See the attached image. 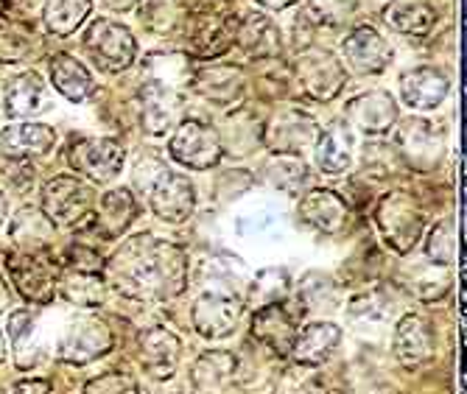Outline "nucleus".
<instances>
[{"instance_id": "nucleus-2", "label": "nucleus", "mask_w": 467, "mask_h": 394, "mask_svg": "<svg viewBox=\"0 0 467 394\" xmlns=\"http://www.w3.org/2000/svg\"><path fill=\"white\" fill-rule=\"evenodd\" d=\"M81 42H84V51L90 54V59L104 73H123L138 59V42H135L130 26L109 20V17L93 20L88 26V31H84Z\"/></svg>"}, {"instance_id": "nucleus-13", "label": "nucleus", "mask_w": 467, "mask_h": 394, "mask_svg": "<svg viewBox=\"0 0 467 394\" xmlns=\"http://www.w3.org/2000/svg\"><path fill=\"white\" fill-rule=\"evenodd\" d=\"M238 17L227 12H204L188 20V54L196 59H216L235 46Z\"/></svg>"}, {"instance_id": "nucleus-9", "label": "nucleus", "mask_w": 467, "mask_h": 394, "mask_svg": "<svg viewBox=\"0 0 467 394\" xmlns=\"http://www.w3.org/2000/svg\"><path fill=\"white\" fill-rule=\"evenodd\" d=\"M67 162L76 173L96 185L112 182L123 165V146L112 138H84L70 146Z\"/></svg>"}, {"instance_id": "nucleus-39", "label": "nucleus", "mask_w": 467, "mask_h": 394, "mask_svg": "<svg viewBox=\"0 0 467 394\" xmlns=\"http://www.w3.org/2000/svg\"><path fill=\"white\" fill-rule=\"evenodd\" d=\"M9 336H12V349L17 367L28 369L39 358V330L31 316V311H15L9 316Z\"/></svg>"}, {"instance_id": "nucleus-22", "label": "nucleus", "mask_w": 467, "mask_h": 394, "mask_svg": "<svg viewBox=\"0 0 467 394\" xmlns=\"http://www.w3.org/2000/svg\"><path fill=\"white\" fill-rule=\"evenodd\" d=\"M48 109V87L39 78V73L26 70L6 81L4 87V112L12 120L34 118Z\"/></svg>"}, {"instance_id": "nucleus-34", "label": "nucleus", "mask_w": 467, "mask_h": 394, "mask_svg": "<svg viewBox=\"0 0 467 394\" xmlns=\"http://www.w3.org/2000/svg\"><path fill=\"white\" fill-rule=\"evenodd\" d=\"M384 20L389 28L409 34V36H426L437 23V9L426 0H392L384 9Z\"/></svg>"}, {"instance_id": "nucleus-33", "label": "nucleus", "mask_w": 467, "mask_h": 394, "mask_svg": "<svg viewBox=\"0 0 467 394\" xmlns=\"http://www.w3.org/2000/svg\"><path fill=\"white\" fill-rule=\"evenodd\" d=\"M138 20L149 34L174 36L188 28L191 12L185 0H138Z\"/></svg>"}, {"instance_id": "nucleus-6", "label": "nucleus", "mask_w": 467, "mask_h": 394, "mask_svg": "<svg viewBox=\"0 0 467 394\" xmlns=\"http://www.w3.org/2000/svg\"><path fill=\"white\" fill-rule=\"evenodd\" d=\"M168 154L191 171H210L222 160L224 151H222L219 131L213 126L188 118L177 123L171 143H168Z\"/></svg>"}, {"instance_id": "nucleus-19", "label": "nucleus", "mask_w": 467, "mask_h": 394, "mask_svg": "<svg viewBox=\"0 0 467 394\" xmlns=\"http://www.w3.org/2000/svg\"><path fill=\"white\" fill-rule=\"evenodd\" d=\"M182 115V98L177 90L149 81L140 87V123L149 135H165L180 123Z\"/></svg>"}, {"instance_id": "nucleus-17", "label": "nucleus", "mask_w": 467, "mask_h": 394, "mask_svg": "<svg viewBox=\"0 0 467 394\" xmlns=\"http://www.w3.org/2000/svg\"><path fill=\"white\" fill-rule=\"evenodd\" d=\"M193 327L199 336L216 341V338H227L238 319H241V302L224 294H204L196 299L193 311H191Z\"/></svg>"}, {"instance_id": "nucleus-44", "label": "nucleus", "mask_w": 467, "mask_h": 394, "mask_svg": "<svg viewBox=\"0 0 467 394\" xmlns=\"http://www.w3.org/2000/svg\"><path fill=\"white\" fill-rule=\"evenodd\" d=\"M81 394H140L138 383L123 372H107L93 378Z\"/></svg>"}, {"instance_id": "nucleus-25", "label": "nucleus", "mask_w": 467, "mask_h": 394, "mask_svg": "<svg viewBox=\"0 0 467 394\" xmlns=\"http://www.w3.org/2000/svg\"><path fill=\"white\" fill-rule=\"evenodd\" d=\"M252 336L258 338L261 344H266L272 353L288 356L291 344L296 338V322L285 311V305L269 302V305H264V308L254 311V316H252Z\"/></svg>"}, {"instance_id": "nucleus-46", "label": "nucleus", "mask_w": 467, "mask_h": 394, "mask_svg": "<svg viewBox=\"0 0 467 394\" xmlns=\"http://www.w3.org/2000/svg\"><path fill=\"white\" fill-rule=\"evenodd\" d=\"M389 165H403L400 154L395 151V146H387V143H369L364 146V168L367 171H375V173H392Z\"/></svg>"}, {"instance_id": "nucleus-14", "label": "nucleus", "mask_w": 467, "mask_h": 394, "mask_svg": "<svg viewBox=\"0 0 467 394\" xmlns=\"http://www.w3.org/2000/svg\"><path fill=\"white\" fill-rule=\"evenodd\" d=\"M193 90L216 107H238L246 93V70L241 65L219 62L199 67L191 78Z\"/></svg>"}, {"instance_id": "nucleus-4", "label": "nucleus", "mask_w": 467, "mask_h": 394, "mask_svg": "<svg viewBox=\"0 0 467 394\" xmlns=\"http://www.w3.org/2000/svg\"><path fill=\"white\" fill-rule=\"evenodd\" d=\"M375 222L384 233V241L398 252V254H409L414 249V244L422 235V227H426V218H422V210L417 207V202L403 193H387L380 199L378 210H375Z\"/></svg>"}, {"instance_id": "nucleus-10", "label": "nucleus", "mask_w": 467, "mask_h": 394, "mask_svg": "<svg viewBox=\"0 0 467 394\" xmlns=\"http://www.w3.org/2000/svg\"><path fill=\"white\" fill-rule=\"evenodd\" d=\"M395 151L400 154L403 165L429 171L442 157L445 135L426 118H406L395 131Z\"/></svg>"}, {"instance_id": "nucleus-51", "label": "nucleus", "mask_w": 467, "mask_h": 394, "mask_svg": "<svg viewBox=\"0 0 467 394\" xmlns=\"http://www.w3.org/2000/svg\"><path fill=\"white\" fill-rule=\"evenodd\" d=\"M6 6L20 12V15H28V12H34L39 6V0H6Z\"/></svg>"}, {"instance_id": "nucleus-11", "label": "nucleus", "mask_w": 467, "mask_h": 394, "mask_svg": "<svg viewBox=\"0 0 467 394\" xmlns=\"http://www.w3.org/2000/svg\"><path fill=\"white\" fill-rule=\"evenodd\" d=\"M319 138V123L303 109H283L269 126H264V143L272 154H294L300 157Z\"/></svg>"}, {"instance_id": "nucleus-29", "label": "nucleus", "mask_w": 467, "mask_h": 394, "mask_svg": "<svg viewBox=\"0 0 467 394\" xmlns=\"http://www.w3.org/2000/svg\"><path fill=\"white\" fill-rule=\"evenodd\" d=\"M54 238H57V227L51 224V218L36 207H23L9 224V241L23 254L51 252Z\"/></svg>"}, {"instance_id": "nucleus-41", "label": "nucleus", "mask_w": 467, "mask_h": 394, "mask_svg": "<svg viewBox=\"0 0 467 394\" xmlns=\"http://www.w3.org/2000/svg\"><path fill=\"white\" fill-rule=\"evenodd\" d=\"M146 70H149V81H157L168 90H177L182 84H191L193 70H191V59L182 54H151L146 59Z\"/></svg>"}, {"instance_id": "nucleus-49", "label": "nucleus", "mask_w": 467, "mask_h": 394, "mask_svg": "<svg viewBox=\"0 0 467 394\" xmlns=\"http://www.w3.org/2000/svg\"><path fill=\"white\" fill-rule=\"evenodd\" d=\"M15 305V296H12V288L6 285V280L0 277V314H9Z\"/></svg>"}, {"instance_id": "nucleus-42", "label": "nucleus", "mask_w": 467, "mask_h": 394, "mask_svg": "<svg viewBox=\"0 0 467 394\" xmlns=\"http://www.w3.org/2000/svg\"><path fill=\"white\" fill-rule=\"evenodd\" d=\"M456 252H459V233H456V222L453 218H442L437 222L426 238V254L431 257V263L437 266H451L456 263Z\"/></svg>"}, {"instance_id": "nucleus-3", "label": "nucleus", "mask_w": 467, "mask_h": 394, "mask_svg": "<svg viewBox=\"0 0 467 394\" xmlns=\"http://www.w3.org/2000/svg\"><path fill=\"white\" fill-rule=\"evenodd\" d=\"M96 210L93 185L81 177H54L42 185V213L54 227H78Z\"/></svg>"}, {"instance_id": "nucleus-35", "label": "nucleus", "mask_w": 467, "mask_h": 394, "mask_svg": "<svg viewBox=\"0 0 467 394\" xmlns=\"http://www.w3.org/2000/svg\"><path fill=\"white\" fill-rule=\"evenodd\" d=\"M51 81H54L57 90L73 104H81L96 90V81H93L90 70L70 54H57L51 59Z\"/></svg>"}, {"instance_id": "nucleus-37", "label": "nucleus", "mask_w": 467, "mask_h": 394, "mask_svg": "<svg viewBox=\"0 0 467 394\" xmlns=\"http://www.w3.org/2000/svg\"><path fill=\"white\" fill-rule=\"evenodd\" d=\"M57 288L62 291V296L70 305H78V308H99V305L104 302V294H107V283L101 275L76 272V269L59 272Z\"/></svg>"}, {"instance_id": "nucleus-26", "label": "nucleus", "mask_w": 467, "mask_h": 394, "mask_svg": "<svg viewBox=\"0 0 467 394\" xmlns=\"http://www.w3.org/2000/svg\"><path fill=\"white\" fill-rule=\"evenodd\" d=\"M42 54H46V42L36 36L34 26L0 12V62L4 65L36 62Z\"/></svg>"}, {"instance_id": "nucleus-21", "label": "nucleus", "mask_w": 467, "mask_h": 394, "mask_svg": "<svg viewBox=\"0 0 467 394\" xmlns=\"http://www.w3.org/2000/svg\"><path fill=\"white\" fill-rule=\"evenodd\" d=\"M90 218L104 241H115L130 230L138 218V199L130 188H112L99 199Z\"/></svg>"}, {"instance_id": "nucleus-48", "label": "nucleus", "mask_w": 467, "mask_h": 394, "mask_svg": "<svg viewBox=\"0 0 467 394\" xmlns=\"http://www.w3.org/2000/svg\"><path fill=\"white\" fill-rule=\"evenodd\" d=\"M12 394H54L51 383L48 380H39V378H31V380H20Z\"/></svg>"}, {"instance_id": "nucleus-32", "label": "nucleus", "mask_w": 467, "mask_h": 394, "mask_svg": "<svg viewBox=\"0 0 467 394\" xmlns=\"http://www.w3.org/2000/svg\"><path fill=\"white\" fill-rule=\"evenodd\" d=\"M238 372V358L227 349H207L191 369V383L196 394H222Z\"/></svg>"}, {"instance_id": "nucleus-31", "label": "nucleus", "mask_w": 467, "mask_h": 394, "mask_svg": "<svg viewBox=\"0 0 467 394\" xmlns=\"http://www.w3.org/2000/svg\"><path fill=\"white\" fill-rule=\"evenodd\" d=\"M350 149H353V135H350V126L336 120L330 123L325 131H319V138L314 143V160L317 168L327 177H338V173L350 171Z\"/></svg>"}, {"instance_id": "nucleus-40", "label": "nucleus", "mask_w": 467, "mask_h": 394, "mask_svg": "<svg viewBox=\"0 0 467 394\" xmlns=\"http://www.w3.org/2000/svg\"><path fill=\"white\" fill-rule=\"evenodd\" d=\"M264 177L269 180L272 188L296 196L300 188L308 182V168L300 157L294 154H275L266 165H264Z\"/></svg>"}, {"instance_id": "nucleus-16", "label": "nucleus", "mask_w": 467, "mask_h": 394, "mask_svg": "<svg viewBox=\"0 0 467 394\" xmlns=\"http://www.w3.org/2000/svg\"><path fill=\"white\" fill-rule=\"evenodd\" d=\"M398 120V104L387 90H369L348 101L345 123L356 126L364 135H384Z\"/></svg>"}, {"instance_id": "nucleus-52", "label": "nucleus", "mask_w": 467, "mask_h": 394, "mask_svg": "<svg viewBox=\"0 0 467 394\" xmlns=\"http://www.w3.org/2000/svg\"><path fill=\"white\" fill-rule=\"evenodd\" d=\"M6 215H9V202H6V196L0 193V224L6 222Z\"/></svg>"}, {"instance_id": "nucleus-1", "label": "nucleus", "mask_w": 467, "mask_h": 394, "mask_svg": "<svg viewBox=\"0 0 467 394\" xmlns=\"http://www.w3.org/2000/svg\"><path fill=\"white\" fill-rule=\"evenodd\" d=\"M115 291L138 302L174 299L188 285V254L157 235H135L104 263Z\"/></svg>"}, {"instance_id": "nucleus-45", "label": "nucleus", "mask_w": 467, "mask_h": 394, "mask_svg": "<svg viewBox=\"0 0 467 394\" xmlns=\"http://www.w3.org/2000/svg\"><path fill=\"white\" fill-rule=\"evenodd\" d=\"M275 394H322V383L306 369H291L277 380Z\"/></svg>"}, {"instance_id": "nucleus-50", "label": "nucleus", "mask_w": 467, "mask_h": 394, "mask_svg": "<svg viewBox=\"0 0 467 394\" xmlns=\"http://www.w3.org/2000/svg\"><path fill=\"white\" fill-rule=\"evenodd\" d=\"M258 6H264V9H269V12H283V9H288V6H294V4H300V0H254Z\"/></svg>"}, {"instance_id": "nucleus-24", "label": "nucleus", "mask_w": 467, "mask_h": 394, "mask_svg": "<svg viewBox=\"0 0 467 394\" xmlns=\"http://www.w3.org/2000/svg\"><path fill=\"white\" fill-rule=\"evenodd\" d=\"M338 344H342V327L333 322H311L296 333L291 356L296 367H319L336 353Z\"/></svg>"}, {"instance_id": "nucleus-23", "label": "nucleus", "mask_w": 467, "mask_h": 394, "mask_svg": "<svg viewBox=\"0 0 467 394\" xmlns=\"http://www.w3.org/2000/svg\"><path fill=\"white\" fill-rule=\"evenodd\" d=\"M182 356V341L165 327H151L140 333V364L151 378H171Z\"/></svg>"}, {"instance_id": "nucleus-7", "label": "nucleus", "mask_w": 467, "mask_h": 394, "mask_svg": "<svg viewBox=\"0 0 467 394\" xmlns=\"http://www.w3.org/2000/svg\"><path fill=\"white\" fill-rule=\"evenodd\" d=\"M294 78L300 90L314 101H330L345 87V65L330 51H303L294 62Z\"/></svg>"}, {"instance_id": "nucleus-5", "label": "nucleus", "mask_w": 467, "mask_h": 394, "mask_svg": "<svg viewBox=\"0 0 467 394\" xmlns=\"http://www.w3.org/2000/svg\"><path fill=\"white\" fill-rule=\"evenodd\" d=\"M6 269L15 280V288L26 302L34 305H48L57 294L59 283V263L51 257V252H15L6 257Z\"/></svg>"}, {"instance_id": "nucleus-30", "label": "nucleus", "mask_w": 467, "mask_h": 394, "mask_svg": "<svg viewBox=\"0 0 467 394\" xmlns=\"http://www.w3.org/2000/svg\"><path fill=\"white\" fill-rule=\"evenodd\" d=\"M57 146V131L46 123H12L0 131V149L15 160L46 157Z\"/></svg>"}, {"instance_id": "nucleus-18", "label": "nucleus", "mask_w": 467, "mask_h": 394, "mask_svg": "<svg viewBox=\"0 0 467 394\" xmlns=\"http://www.w3.org/2000/svg\"><path fill=\"white\" fill-rule=\"evenodd\" d=\"M342 57L356 73H380L392 62V46L372 26H358L342 42Z\"/></svg>"}, {"instance_id": "nucleus-27", "label": "nucleus", "mask_w": 467, "mask_h": 394, "mask_svg": "<svg viewBox=\"0 0 467 394\" xmlns=\"http://www.w3.org/2000/svg\"><path fill=\"white\" fill-rule=\"evenodd\" d=\"M238 48L252 59H277L283 51V36L269 15H249L235 28Z\"/></svg>"}, {"instance_id": "nucleus-12", "label": "nucleus", "mask_w": 467, "mask_h": 394, "mask_svg": "<svg viewBox=\"0 0 467 394\" xmlns=\"http://www.w3.org/2000/svg\"><path fill=\"white\" fill-rule=\"evenodd\" d=\"M149 204L160 222L182 224L196 210V188L185 173L165 168L157 177V182L149 188Z\"/></svg>"}, {"instance_id": "nucleus-20", "label": "nucleus", "mask_w": 467, "mask_h": 394, "mask_svg": "<svg viewBox=\"0 0 467 394\" xmlns=\"http://www.w3.org/2000/svg\"><path fill=\"white\" fill-rule=\"evenodd\" d=\"M392 353H395V358L406 369H417L422 364H429L434 358V333H431V325L422 316H417V314L403 316L398 322V327H395Z\"/></svg>"}, {"instance_id": "nucleus-43", "label": "nucleus", "mask_w": 467, "mask_h": 394, "mask_svg": "<svg viewBox=\"0 0 467 394\" xmlns=\"http://www.w3.org/2000/svg\"><path fill=\"white\" fill-rule=\"evenodd\" d=\"M356 12V0H308V15L314 23H345Z\"/></svg>"}, {"instance_id": "nucleus-8", "label": "nucleus", "mask_w": 467, "mask_h": 394, "mask_svg": "<svg viewBox=\"0 0 467 394\" xmlns=\"http://www.w3.org/2000/svg\"><path fill=\"white\" fill-rule=\"evenodd\" d=\"M115 344V336L104 319L81 316L67 325V330L59 338V358L73 367H84L101 356H107Z\"/></svg>"}, {"instance_id": "nucleus-36", "label": "nucleus", "mask_w": 467, "mask_h": 394, "mask_svg": "<svg viewBox=\"0 0 467 394\" xmlns=\"http://www.w3.org/2000/svg\"><path fill=\"white\" fill-rule=\"evenodd\" d=\"M93 12V0H46L42 4V20L54 36H70Z\"/></svg>"}, {"instance_id": "nucleus-15", "label": "nucleus", "mask_w": 467, "mask_h": 394, "mask_svg": "<svg viewBox=\"0 0 467 394\" xmlns=\"http://www.w3.org/2000/svg\"><path fill=\"white\" fill-rule=\"evenodd\" d=\"M296 215H300V222H306L317 233L336 235V233H342L345 224H348L350 204L342 196H338L336 191L317 188V191H308L300 199V204H296Z\"/></svg>"}, {"instance_id": "nucleus-28", "label": "nucleus", "mask_w": 467, "mask_h": 394, "mask_svg": "<svg viewBox=\"0 0 467 394\" xmlns=\"http://www.w3.org/2000/svg\"><path fill=\"white\" fill-rule=\"evenodd\" d=\"M451 90V81L437 67H414L400 78V96L411 109H437Z\"/></svg>"}, {"instance_id": "nucleus-53", "label": "nucleus", "mask_w": 467, "mask_h": 394, "mask_svg": "<svg viewBox=\"0 0 467 394\" xmlns=\"http://www.w3.org/2000/svg\"><path fill=\"white\" fill-rule=\"evenodd\" d=\"M6 358V341H4V333H0V361Z\"/></svg>"}, {"instance_id": "nucleus-38", "label": "nucleus", "mask_w": 467, "mask_h": 394, "mask_svg": "<svg viewBox=\"0 0 467 394\" xmlns=\"http://www.w3.org/2000/svg\"><path fill=\"white\" fill-rule=\"evenodd\" d=\"M264 138V126L254 120V115L244 107H238L233 112V118L227 120L224 131H219V140H222V151H230L235 157H244L254 149Z\"/></svg>"}, {"instance_id": "nucleus-47", "label": "nucleus", "mask_w": 467, "mask_h": 394, "mask_svg": "<svg viewBox=\"0 0 467 394\" xmlns=\"http://www.w3.org/2000/svg\"><path fill=\"white\" fill-rule=\"evenodd\" d=\"M165 171V165L157 160V157H146V160H140L138 165H135V188L140 191V193H149V188L157 182V177Z\"/></svg>"}]
</instances>
